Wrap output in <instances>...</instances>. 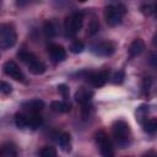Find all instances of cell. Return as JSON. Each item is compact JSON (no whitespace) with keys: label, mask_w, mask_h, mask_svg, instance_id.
Listing matches in <instances>:
<instances>
[{"label":"cell","mask_w":157,"mask_h":157,"mask_svg":"<svg viewBox=\"0 0 157 157\" xmlns=\"http://www.w3.org/2000/svg\"><path fill=\"white\" fill-rule=\"evenodd\" d=\"M126 13V6L120 2H112L104 9V20L108 26L115 27L121 23L124 15Z\"/></svg>","instance_id":"1"},{"label":"cell","mask_w":157,"mask_h":157,"mask_svg":"<svg viewBox=\"0 0 157 157\" xmlns=\"http://www.w3.org/2000/svg\"><path fill=\"white\" fill-rule=\"evenodd\" d=\"M17 55H18V58L27 65L28 71H29L31 74H33V75H42V74L45 72V69H47V67H45V64H44L42 60H39L38 56L34 55L33 53L22 49V50H20V52L17 53Z\"/></svg>","instance_id":"2"},{"label":"cell","mask_w":157,"mask_h":157,"mask_svg":"<svg viewBox=\"0 0 157 157\" xmlns=\"http://www.w3.org/2000/svg\"><path fill=\"white\" fill-rule=\"evenodd\" d=\"M112 134L113 137L115 140V142L124 147L126 145H129L130 141V136H131V131H130V126L126 121L124 120H115L112 125Z\"/></svg>","instance_id":"3"},{"label":"cell","mask_w":157,"mask_h":157,"mask_svg":"<svg viewBox=\"0 0 157 157\" xmlns=\"http://www.w3.org/2000/svg\"><path fill=\"white\" fill-rule=\"evenodd\" d=\"M82 25H83V15L82 12H72L70 13L69 16L65 17V21H64V31H65V36L71 38V37H75L78 31L82 28Z\"/></svg>","instance_id":"4"},{"label":"cell","mask_w":157,"mask_h":157,"mask_svg":"<svg viewBox=\"0 0 157 157\" xmlns=\"http://www.w3.org/2000/svg\"><path fill=\"white\" fill-rule=\"evenodd\" d=\"M17 33L12 25L10 23H1L0 26V48L1 49H10L16 44Z\"/></svg>","instance_id":"5"},{"label":"cell","mask_w":157,"mask_h":157,"mask_svg":"<svg viewBox=\"0 0 157 157\" xmlns=\"http://www.w3.org/2000/svg\"><path fill=\"white\" fill-rule=\"evenodd\" d=\"M97 146L99 148L101 156L102 157H114V148L112 140L109 139L108 134L104 130H98L94 135Z\"/></svg>","instance_id":"6"},{"label":"cell","mask_w":157,"mask_h":157,"mask_svg":"<svg viewBox=\"0 0 157 157\" xmlns=\"http://www.w3.org/2000/svg\"><path fill=\"white\" fill-rule=\"evenodd\" d=\"M85 78L94 87H102L107 83L109 78V70L108 69H102L99 71H90L85 76Z\"/></svg>","instance_id":"7"},{"label":"cell","mask_w":157,"mask_h":157,"mask_svg":"<svg viewBox=\"0 0 157 157\" xmlns=\"http://www.w3.org/2000/svg\"><path fill=\"white\" fill-rule=\"evenodd\" d=\"M91 52L98 56H110L115 52V44L110 40L98 42L91 45Z\"/></svg>","instance_id":"8"},{"label":"cell","mask_w":157,"mask_h":157,"mask_svg":"<svg viewBox=\"0 0 157 157\" xmlns=\"http://www.w3.org/2000/svg\"><path fill=\"white\" fill-rule=\"evenodd\" d=\"M2 70L4 74L11 78H13L15 81H20V82H25V75L22 72V70L20 69V66L12 61V60H7L2 65Z\"/></svg>","instance_id":"9"},{"label":"cell","mask_w":157,"mask_h":157,"mask_svg":"<svg viewBox=\"0 0 157 157\" xmlns=\"http://www.w3.org/2000/svg\"><path fill=\"white\" fill-rule=\"evenodd\" d=\"M47 50H48V54H49V56L52 58V60L54 63H60V61H64L66 59V50L60 44L52 43V44L48 45Z\"/></svg>","instance_id":"10"},{"label":"cell","mask_w":157,"mask_h":157,"mask_svg":"<svg viewBox=\"0 0 157 157\" xmlns=\"http://www.w3.org/2000/svg\"><path fill=\"white\" fill-rule=\"evenodd\" d=\"M92 97H93V92L88 88H85V87H81L75 92V101L77 103H80L81 105L88 104L91 102Z\"/></svg>","instance_id":"11"},{"label":"cell","mask_w":157,"mask_h":157,"mask_svg":"<svg viewBox=\"0 0 157 157\" xmlns=\"http://www.w3.org/2000/svg\"><path fill=\"white\" fill-rule=\"evenodd\" d=\"M22 108L26 109L27 112H29V114L39 113L44 108V102L42 99H38V98L29 99V101H26L22 103Z\"/></svg>","instance_id":"12"},{"label":"cell","mask_w":157,"mask_h":157,"mask_svg":"<svg viewBox=\"0 0 157 157\" xmlns=\"http://www.w3.org/2000/svg\"><path fill=\"white\" fill-rule=\"evenodd\" d=\"M145 49V42L141 39V38H136L131 42L130 47H129V55L130 58H134V56H137L140 55Z\"/></svg>","instance_id":"13"},{"label":"cell","mask_w":157,"mask_h":157,"mask_svg":"<svg viewBox=\"0 0 157 157\" xmlns=\"http://www.w3.org/2000/svg\"><path fill=\"white\" fill-rule=\"evenodd\" d=\"M17 156H18V151L15 144L12 142L2 144L0 150V157H17Z\"/></svg>","instance_id":"14"},{"label":"cell","mask_w":157,"mask_h":157,"mask_svg":"<svg viewBox=\"0 0 157 157\" xmlns=\"http://www.w3.org/2000/svg\"><path fill=\"white\" fill-rule=\"evenodd\" d=\"M58 144L64 152L71 151V137L69 132H60L58 136Z\"/></svg>","instance_id":"15"},{"label":"cell","mask_w":157,"mask_h":157,"mask_svg":"<svg viewBox=\"0 0 157 157\" xmlns=\"http://www.w3.org/2000/svg\"><path fill=\"white\" fill-rule=\"evenodd\" d=\"M50 107H52V109L55 113H60V114L69 113L71 110V105L66 101H53L52 104H50Z\"/></svg>","instance_id":"16"},{"label":"cell","mask_w":157,"mask_h":157,"mask_svg":"<svg viewBox=\"0 0 157 157\" xmlns=\"http://www.w3.org/2000/svg\"><path fill=\"white\" fill-rule=\"evenodd\" d=\"M15 125L18 128V129H26V128H29V115L22 113V112H18L15 114Z\"/></svg>","instance_id":"17"},{"label":"cell","mask_w":157,"mask_h":157,"mask_svg":"<svg viewBox=\"0 0 157 157\" xmlns=\"http://www.w3.org/2000/svg\"><path fill=\"white\" fill-rule=\"evenodd\" d=\"M142 128L144 131L147 134H155L157 131V118H150L145 119L142 121Z\"/></svg>","instance_id":"18"},{"label":"cell","mask_w":157,"mask_h":157,"mask_svg":"<svg viewBox=\"0 0 157 157\" xmlns=\"http://www.w3.org/2000/svg\"><path fill=\"white\" fill-rule=\"evenodd\" d=\"M85 49V43L81 40V39H74L69 47V50L72 53V54H78L81 53L82 50Z\"/></svg>","instance_id":"19"},{"label":"cell","mask_w":157,"mask_h":157,"mask_svg":"<svg viewBox=\"0 0 157 157\" xmlns=\"http://www.w3.org/2000/svg\"><path fill=\"white\" fill-rule=\"evenodd\" d=\"M38 157H58L56 150L52 146H44L39 150Z\"/></svg>","instance_id":"20"},{"label":"cell","mask_w":157,"mask_h":157,"mask_svg":"<svg viewBox=\"0 0 157 157\" xmlns=\"http://www.w3.org/2000/svg\"><path fill=\"white\" fill-rule=\"evenodd\" d=\"M42 117L39 115V113H34V114H29V128L31 129H37L42 125Z\"/></svg>","instance_id":"21"},{"label":"cell","mask_w":157,"mask_h":157,"mask_svg":"<svg viewBox=\"0 0 157 157\" xmlns=\"http://www.w3.org/2000/svg\"><path fill=\"white\" fill-rule=\"evenodd\" d=\"M44 32L48 37H54L56 34V27L52 21H47L44 23Z\"/></svg>","instance_id":"22"},{"label":"cell","mask_w":157,"mask_h":157,"mask_svg":"<svg viewBox=\"0 0 157 157\" xmlns=\"http://www.w3.org/2000/svg\"><path fill=\"white\" fill-rule=\"evenodd\" d=\"M148 107L146 105V104H142V105H140L137 109H136V119L139 120V121H141L142 123V119L145 118V115H146V113H147V109Z\"/></svg>","instance_id":"23"},{"label":"cell","mask_w":157,"mask_h":157,"mask_svg":"<svg viewBox=\"0 0 157 157\" xmlns=\"http://www.w3.org/2000/svg\"><path fill=\"white\" fill-rule=\"evenodd\" d=\"M124 78H125L124 71H123V70H119V71H117V72L114 74V76H113V82H114L115 85H120V83L124 81Z\"/></svg>","instance_id":"24"},{"label":"cell","mask_w":157,"mask_h":157,"mask_svg":"<svg viewBox=\"0 0 157 157\" xmlns=\"http://www.w3.org/2000/svg\"><path fill=\"white\" fill-rule=\"evenodd\" d=\"M58 92L63 96V98H67L69 97V93H70V90H69V87L65 85V83H60V85H58Z\"/></svg>","instance_id":"25"},{"label":"cell","mask_w":157,"mask_h":157,"mask_svg":"<svg viewBox=\"0 0 157 157\" xmlns=\"http://www.w3.org/2000/svg\"><path fill=\"white\" fill-rule=\"evenodd\" d=\"M0 91L2 94H10L11 91H12V87L10 83L5 82V81H1V85H0Z\"/></svg>","instance_id":"26"},{"label":"cell","mask_w":157,"mask_h":157,"mask_svg":"<svg viewBox=\"0 0 157 157\" xmlns=\"http://www.w3.org/2000/svg\"><path fill=\"white\" fill-rule=\"evenodd\" d=\"M98 28H99V23L96 20H92L91 23H90V27H88V33L93 34V33H96L98 31Z\"/></svg>","instance_id":"27"},{"label":"cell","mask_w":157,"mask_h":157,"mask_svg":"<svg viewBox=\"0 0 157 157\" xmlns=\"http://www.w3.org/2000/svg\"><path fill=\"white\" fill-rule=\"evenodd\" d=\"M148 64H150L152 67L157 69V53H151V54H150Z\"/></svg>","instance_id":"28"},{"label":"cell","mask_w":157,"mask_h":157,"mask_svg":"<svg viewBox=\"0 0 157 157\" xmlns=\"http://www.w3.org/2000/svg\"><path fill=\"white\" fill-rule=\"evenodd\" d=\"M141 11H142L145 15H150V13L153 11V7H152L151 5H148V4H147V5H142V6H141Z\"/></svg>","instance_id":"29"},{"label":"cell","mask_w":157,"mask_h":157,"mask_svg":"<svg viewBox=\"0 0 157 157\" xmlns=\"http://www.w3.org/2000/svg\"><path fill=\"white\" fill-rule=\"evenodd\" d=\"M142 157H157V152H155V151H147Z\"/></svg>","instance_id":"30"},{"label":"cell","mask_w":157,"mask_h":157,"mask_svg":"<svg viewBox=\"0 0 157 157\" xmlns=\"http://www.w3.org/2000/svg\"><path fill=\"white\" fill-rule=\"evenodd\" d=\"M152 44H153V47L155 48H157V32L153 34V37H152Z\"/></svg>","instance_id":"31"},{"label":"cell","mask_w":157,"mask_h":157,"mask_svg":"<svg viewBox=\"0 0 157 157\" xmlns=\"http://www.w3.org/2000/svg\"><path fill=\"white\" fill-rule=\"evenodd\" d=\"M153 12L156 13V16H157V4L155 5V7H153Z\"/></svg>","instance_id":"32"}]
</instances>
